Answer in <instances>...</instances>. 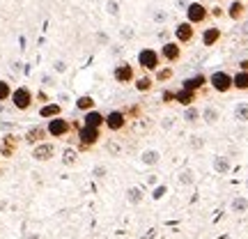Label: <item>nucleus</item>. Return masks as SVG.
<instances>
[{"instance_id": "1", "label": "nucleus", "mask_w": 248, "mask_h": 239, "mask_svg": "<svg viewBox=\"0 0 248 239\" xmlns=\"http://www.w3.org/2000/svg\"><path fill=\"white\" fill-rule=\"evenodd\" d=\"M101 138V129H92V127H80L78 129V150L88 152L90 147H94Z\"/></svg>"}, {"instance_id": "2", "label": "nucleus", "mask_w": 248, "mask_h": 239, "mask_svg": "<svg viewBox=\"0 0 248 239\" xmlns=\"http://www.w3.org/2000/svg\"><path fill=\"white\" fill-rule=\"evenodd\" d=\"M32 101H35V95H32L30 88L21 85V88L12 90V104H14L16 111H28V108L32 106Z\"/></svg>"}, {"instance_id": "3", "label": "nucleus", "mask_w": 248, "mask_h": 239, "mask_svg": "<svg viewBox=\"0 0 248 239\" xmlns=\"http://www.w3.org/2000/svg\"><path fill=\"white\" fill-rule=\"evenodd\" d=\"M209 16V9L204 7L202 2H188L186 5V21L191 26H198V23H204Z\"/></svg>"}, {"instance_id": "4", "label": "nucleus", "mask_w": 248, "mask_h": 239, "mask_svg": "<svg viewBox=\"0 0 248 239\" xmlns=\"http://www.w3.org/2000/svg\"><path fill=\"white\" fill-rule=\"evenodd\" d=\"M161 55L159 51H154V48H142L140 53H138V64H140L145 71H156L161 67Z\"/></svg>"}, {"instance_id": "5", "label": "nucleus", "mask_w": 248, "mask_h": 239, "mask_svg": "<svg viewBox=\"0 0 248 239\" xmlns=\"http://www.w3.org/2000/svg\"><path fill=\"white\" fill-rule=\"evenodd\" d=\"M46 131H48L51 138H64V136L71 131V122L64 120L62 115L53 117V120H48V124H46Z\"/></svg>"}, {"instance_id": "6", "label": "nucleus", "mask_w": 248, "mask_h": 239, "mask_svg": "<svg viewBox=\"0 0 248 239\" xmlns=\"http://www.w3.org/2000/svg\"><path fill=\"white\" fill-rule=\"evenodd\" d=\"M209 85H212L216 92L225 95V92H230L232 90V76L228 74V71H214L212 76H209Z\"/></svg>"}, {"instance_id": "7", "label": "nucleus", "mask_w": 248, "mask_h": 239, "mask_svg": "<svg viewBox=\"0 0 248 239\" xmlns=\"http://www.w3.org/2000/svg\"><path fill=\"white\" fill-rule=\"evenodd\" d=\"M53 154H55V145L48 141L39 143V145L32 147V159L35 161H48V159H53Z\"/></svg>"}, {"instance_id": "8", "label": "nucleus", "mask_w": 248, "mask_h": 239, "mask_svg": "<svg viewBox=\"0 0 248 239\" xmlns=\"http://www.w3.org/2000/svg\"><path fill=\"white\" fill-rule=\"evenodd\" d=\"M113 76H115L117 83H131L133 79H136V71H133V64H129V62H120L115 67V71H113Z\"/></svg>"}, {"instance_id": "9", "label": "nucleus", "mask_w": 248, "mask_h": 239, "mask_svg": "<svg viewBox=\"0 0 248 239\" xmlns=\"http://www.w3.org/2000/svg\"><path fill=\"white\" fill-rule=\"evenodd\" d=\"M195 35V28L188 23V21H184V23H177V28H175V42L177 44H188L191 39H193Z\"/></svg>"}, {"instance_id": "10", "label": "nucleus", "mask_w": 248, "mask_h": 239, "mask_svg": "<svg viewBox=\"0 0 248 239\" xmlns=\"http://www.w3.org/2000/svg\"><path fill=\"white\" fill-rule=\"evenodd\" d=\"M161 58L166 62H177L182 58V46L177 42H166L161 46Z\"/></svg>"}, {"instance_id": "11", "label": "nucleus", "mask_w": 248, "mask_h": 239, "mask_svg": "<svg viewBox=\"0 0 248 239\" xmlns=\"http://www.w3.org/2000/svg\"><path fill=\"white\" fill-rule=\"evenodd\" d=\"M124 124H126V115H124V111H110L106 115V127L110 131H122Z\"/></svg>"}, {"instance_id": "12", "label": "nucleus", "mask_w": 248, "mask_h": 239, "mask_svg": "<svg viewBox=\"0 0 248 239\" xmlns=\"http://www.w3.org/2000/svg\"><path fill=\"white\" fill-rule=\"evenodd\" d=\"M48 136V131H46V127H42V124H37V127H30L26 133V143L28 145H39V143H44V138Z\"/></svg>"}, {"instance_id": "13", "label": "nucleus", "mask_w": 248, "mask_h": 239, "mask_svg": "<svg viewBox=\"0 0 248 239\" xmlns=\"http://www.w3.org/2000/svg\"><path fill=\"white\" fill-rule=\"evenodd\" d=\"M207 76L204 74H195V76H188V79L182 83V90H188V92H200V90L207 85Z\"/></svg>"}, {"instance_id": "14", "label": "nucleus", "mask_w": 248, "mask_h": 239, "mask_svg": "<svg viewBox=\"0 0 248 239\" xmlns=\"http://www.w3.org/2000/svg\"><path fill=\"white\" fill-rule=\"evenodd\" d=\"M106 124V117L104 113H99V111H88L85 117H83V127H92V129H101Z\"/></svg>"}, {"instance_id": "15", "label": "nucleus", "mask_w": 248, "mask_h": 239, "mask_svg": "<svg viewBox=\"0 0 248 239\" xmlns=\"http://www.w3.org/2000/svg\"><path fill=\"white\" fill-rule=\"evenodd\" d=\"M195 99H198V92H188V90H177V92H175V101L182 104L184 108L193 106Z\"/></svg>"}, {"instance_id": "16", "label": "nucleus", "mask_w": 248, "mask_h": 239, "mask_svg": "<svg viewBox=\"0 0 248 239\" xmlns=\"http://www.w3.org/2000/svg\"><path fill=\"white\" fill-rule=\"evenodd\" d=\"M225 14H228L232 21H241V18H244V14H246V5H244V0H234L230 7H228V12H225Z\"/></svg>"}, {"instance_id": "17", "label": "nucleus", "mask_w": 248, "mask_h": 239, "mask_svg": "<svg viewBox=\"0 0 248 239\" xmlns=\"http://www.w3.org/2000/svg\"><path fill=\"white\" fill-rule=\"evenodd\" d=\"M218 39H221V28H204L202 32V44L204 46H214L218 44Z\"/></svg>"}, {"instance_id": "18", "label": "nucleus", "mask_w": 248, "mask_h": 239, "mask_svg": "<svg viewBox=\"0 0 248 239\" xmlns=\"http://www.w3.org/2000/svg\"><path fill=\"white\" fill-rule=\"evenodd\" d=\"M39 115L44 120H53V117H60L62 115V106L60 104H44L39 108Z\"/></svg>"}, {"instance_id": "19", "label": "nucleus", "mask_w": 248, "mask_h": 239, "mask_svg": "<svg viewBox=\"0 0 248 239\" xmlns=\"http://www.w3.org/2000/svg\"><path fill=\"white\" fill-rule=\"evenodd\" d=\"M232 88L246 92L248 90V71H237V74L232 76Z\"/></svg>"}, {"instance_id": "20", "label": "nucleus", "mask_w": 248, "mask_h": 239, "mask_svg": "<svg viewBox=\"0 0 248 239\" xmlns=\"http://www.w3.org/2000/svg\"><path fill=\"white\" fill-rule=\"evenodd\" d=\"M16 145H18L16 136H5V141H2V154H5V157H12L14 150H16Z\"/></svg>"}, {"instance_id": "21", "label": "nucleus", "mask_w": 248, "mask_h": 239, "mask_svg": "<svg viewBox=\"0 0 248 239\" xmlns=\"http://www.w3.org/2000/svg\"><path fill=\"white\" fill-rule=\"evenodd\" d=\"M94 104H97V101L90 97V95H83V97L76 99V108H78V111H85V113H88V111H94Z\"/></svg>"}, {"instance_id": "22", "label": "nucleus", "mask_w": 248, "mask_h": 239, "mask_svg": "<svg viewBox=\"0 0 248 239\" xmlns=\"http://www.w3.org/2000/svg\"><path fill=\"white\" fill-rule=\"evenodd\" d=\"M159 159H161V154L156 150H145L140 157V161L145 166H154V163H159Z\"/></svg>"}, {"instance_id": "23", "label": "nucleus", "mask_w": 248, "mask_h": 239, "mask_svg": "<svg viewBox=\"0 0 248 239\" xmlns=\"http://www.w3.org/2000/svg\"><path fill=\"white\" fill-rule=\"evenodd\" d=\"M152 85H154L152 76H140V79L136 80V90H138V92H150Z\"/></svg>"}, {"instance_id": "24", "label": "nucleus", "mask_w": 248, "mask_h": 239, "mask_svg": "<svg viewBox=\"0 0 248 239\" xmlns=\"http://www.w3.org/2000/svg\"><path fill=\"white\" fill-rule=\"evenodd\" d=\"M234 117H237L239 122H248V104L246 101L237 104V108H234Z\"/></svg>"}, {"instance_id": "25", "label": "nucleus", "mask_w": 248, "mask_h": 239, "mask_svg": "<svg viewBox=\"0 0 248 239\" xmlns=\"http://www.w3.org/2000/svg\"><path fill=\"white\" fill-rule=\"evenodd\" d=\"M214 168L218 170L221 175H225V173L230 170V163H228V159H225V157H216V159H214Z\"/></svg>"}, {"instance_id": "26", "label": "nucleus", "mask_w": 248, "mask_h": 239, "mask_svg": "<svg viewBox=\"0 0 248 239\" xmlns=\"http://www.w3.org/2000/svg\"><path fill=\"white\" fill-rule=\"evenodd\" d=\"M172 79V69L170 67H163V69H156V83H166V80Z\"/></svg>"}, {"instance_id": "27", "label": "nucleus", "mask_w": 248, "mask_h": 239, "mask_svg": "<svg viewBox=\"0 0 248 239\" xmlns=\"http://www.w3.org/2000/svg\"><path fill=\"white\" fill-rule=\"evenodd\" d=\"M12 99V85L7 80H0V101H7Z\"/></svg>"}, {"instance_id": "28", "label": "nucleus", "mask_w": 248, "mask_h": 239, "mask_svg": "<svg viewBox=\"0 0 248 239\" xmlns=\"http://www.w3.org/2000/svg\"><path fill=\"white\" fill-rule=\"evenodd\" d=\"M248 209V200L246 198H234V200H232V212H246Z\"/></svg>"}, {"instance_id": "29", "label": "nucleus", "mask_w": 248, "mask_h": 239, "mask_svg": "<svg viewBox=\"0 0 248 239\" xmlns=\"http://www.w3.org/2000/svg\"><path fill=\"white\" fill-rule=\"evenodd\" d=\"M198 117H200V111H198L195 106H188L184 111V120H186V122H195Z\"/></svg>"}, {"instance_id": "30", "label": "nucleus", "mask_w": 248, "mask_h": 239, "mask_svg": "<svg viewBox=\"0 0 248 239\" xmlns=\"http://www.w3.org/2000/svg\"><path fill=\"white\" fill-rule=\"evenodd\" d=\"M202 115H204V120H207L209 124H214L216 120H218V111L209 106V108H204V113H202Z\"/></svg>"}, {"instance_id": "31", "label": "nucleus", "mask_w": 248, "mask_h": 239, "mask_svg": "<svg viewBox=\"0 0 248 239\" xmlns=\"http://www.w3.org/2000/svg\"><path fill=\"white\" fill-rule=\"evenodd\" d=\"M129 200H131L133 205H138L142 200V191L138 189V186H133V189H129Z\"/></svg>"}, {"instance_id": "32", "label": "nucleus", "mask_w": 248, "mask_h": 239, "mask_svg": "<svg viewBox=\"0 0 248 239\" xmlns=\"http://www.w3.org/2000/svg\"><path fill=\"white\" fill-rule=\"evenodd\" d=\"M62 161H64V166H71V163L76 161V152H74V150H64V157H62Z\"/></svg>"}, {"instance_id": "33", "label": "nucleus", "mask_w": 248, "mask_h": 239, "mask_svg": "<svg viewBox=\"0 0 248 239\" xmlns=\"http://www.w3.org/2000/svg\"><path fill=\"white\" fill-rule=\"evenodd\" d=\"M172 101H175V92H172V90H166V92H163V104H172Z\"/></svg>"}, {"instance_id": "34", "label": "nucleus", "mask_w": 248, "mask_h": 239, "mask_svg": "<svg viewBox=\"0 0 248 239\" xmlns=\"http://www.w3.org/2000/svg\"><path fill=\"white\" fill-rule=\"evenodd\" d=\"M163 193H166V186L161 184V186H156V189H154V200H159V198H163Z\"/></svg>"}, {"instance_id": "35", "label": "nucleus", "mask_w": 248, "mask_h": 239, "mask_svg": "<svg viewBox=\"0 0 248 239\" xmlns=\"http://www.w3.org/2000/svg\"><path fill=\"white\" fill-rule=\"evenodd\" d=\"M209 14H212V16H216V18H218V16H223L225 12H223V7H212V9H209Z\"/></svg>"}, {"instance_id": "36", "label": "nucleus", "mask_w": 248, "mask_h": 239, "mask_svg": "<svg viewBox=\"0 0 248 239\" xmlns=\"http://www.w3.org/2000/svg\"><path fill=\"white\" fill-rule=\"evenodd\" d=\"M37 99H39V101H44V104H48V97H46V92H37Z\"/></svg>"}, {"instance_id": "37", "label": "nucleus", "mask_w": 248, "mask_h": 239, "mask_svg": "<svg viewBox=\"0 0 248 239\" xmlns=\"http://www.w3.org/2000/svg\"><path fill=\"white\" fill-rule=\"evenodd\" d=\"M239 71H248V60H241L239 62Z\"/></svg>"}]
</instances>
